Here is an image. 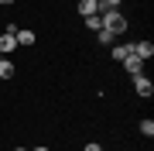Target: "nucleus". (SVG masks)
Returning <instances> with one entry per match:
<instances>
[{"label":"nucleus","instance_id":"8","mask_svg":"<svg viewBox=\"0 0 154 151\" xmlns=\"http://www.w3.org/2000/svg\"><path fill=\"white\" fill-rule=\"evenodd\" d=\"M96 38H99V45H116V34H113V31H106V28H99V31H96Z\"/></svg>","mask_w":154,"mask_h":151},{"label":"nucleus","instance_id":"7","mask_svg":"<svg viewBox=\"0 0 154 151\" xmlns=\"http://www.w3.org/2000/svg\"><path fill=\"white\" fill-rule=\"evenodd\" d=\"M130 52H134V48H130V45H113V48H110V55H113V58H116V62H123V58H127V55H130Z\"/></svg>","mask_w":154,"mask_h":151},{"label":"nucleus","instance_id":"3","mask_svg":"<svg viewBox=\"0 0 154 151\" xmlns=\"http://www.w3.org/2000/svg\"><path fill=\"white\" fill-rule=\"evenodd\" d=\"M14 48H17V38H14V31H4V34H0V55H11Z\"/></svg>","mask_w":154,"mask_h":151},{"label":"nucleus","instance_id":"10","mask_svg":"<svg viewBox=\"0 0 154 151\" xmlns=\"http://www.w3.org/2000/svg\"><path fill=\"white\" fill-rule=\"evenodd\" d=\"M79 14H82V17L96 14V0H79Z\"/></svg>","mask_w":154,"mask_h":151},{"label":"nucleus","instance_id":"4","mask_svg":"<svg viewBox=\"0 0 154 151\" xmlns=\"http://www.w3.org/2000/svg\"><path fill=\"white\" fill-rule=\"evenodd\" d=\"M123 69H127V72H130V76H140V72H144V62H140V58H137V55H134V52H130V55L123 58Z\"/></svg>","mask_w":154,"mask_h":151},{"label":"nucleus","instance_id":"6","mask_svg":"<svg viewBox=\"0 0 154 151\" xmlns=\"http://www.w3.org/2000/svg\"><path fill=\"white\" fill-rule=\"evenodd\" d=\"M14 38H17V45H24V48L34 45V31H28V28H17V31H14Z\"/></svg>","mask_w":154,"mask_h":151},{"label":"nucleus","instance_id":"16","mask_svg":"<svg viewBox=\"0 0 154 151\" xmlns=\"http://www.w3.org/2000/svg\"><path fill=\"white\" fill-rule=\"evenodd\" d=\"M14 151H28V148H14Z\"/></svg>","mask_w":154,"mask_h":151},{"label":"nucleus","instance_id":"15","mask_svg":"<svg viewBox=\"0 0 154 151\" xmlns=\"http://www.w3.org/2000/svg\"><path fill=\"white\" fill-rule=\"evenodd\" d=\"M0 4H14V0H0Z\"/></svg>","mask_w":154,"mask_h":151},{"label":"nucleus","instance_id":"12","mask_svg":"<svg viewBox=\"0 0 154 151\" xmlns=\"http://www.w3.org/2000/svg\"><path fill=\"white\" fill-rule=\"evenodd\" d=\"M140 134H144V137H154V120H151V117L140 120Z\"/></svg>","mask_w":154,"mask_h":151},{"label":"nucleus","instance_id":"2","mask_svg":"<svg viewBox=\"0 0 154 151\" xmlns=\"http://www.w3.org/2000/svg\"><path fill=\"white\" fill-rule=\"evenodd\" d=\"M134 90H137V96H144V100H147V96H154V83L140 72V76H134Z\"/></svg>","mask_w":154,"mask_h":151},{"label":"nucleus","instance_id":"13","mask_svg":"<svg viewBox=\"0 0 154 151\" xmlns=\"http://www.w3.org/2000/svg\"><path fill=\"white\" fill-rule=\"evenodd\" d=\"M82 151H103V148H99V144H86Z\"/></svg>","mask_w":154,"mask_h":151},{"label":"nucleus","instance_id":"5","mask_svg":"<svg viewBox=\"0 0 154 151\" xmlns=\"http://www.w3.org/2000/svg\"><path fill=\"white\" fill-rule=\"evenodd\" d=\"M130 48H134V55H137L140 62H147L154 55V45H151V41H137V45H130Z\"/></svg>","mask_w":154,"mask_h":151},{"label":"nucleus","instance_id":"1","mask_svg":"<svg viewBox=\"0 0 154 151\" xmlns=\"http://www.w3.org/2000/svg\"><path fill=\"white\" fill-rule=\"evenodd\" d=\"M99 17H103V28H106V31H113V34H123V31H127V17H123L120 11H103Z\"/></svg>","mask_w":154,"mask_h":151},{"label":"nucleus","instance_id":"17","mask_svg":"<svg viewBox=\"0 0 154 151\" xmlns=\"http://www.w3.org/2000/svg\"><path fill=\"white\" fill-rule=\"evenodd\" d=\"M0 58H4V55H0Z\"/></svg>","mask_w":154,"mask_h":151},{"label":"nucleus","instance_id":"9","mask_svg":"<svg viewBox=\"0 0 154 151\" xmlns=\"http://www.w3.org/2000/svg\"><path fill=\"white\" fill-rule=\"evenodd\" d=\"M11 76H14V62L4 55V58H0V79H11Z\"/></svg>","mask_w":154,"mask_h":151},{"label":"nucleus","instance_id":"11","mask_svg":"<svg viewBox=\"0 0 154 151\" xmlns=\"http://www.w3.org/2000/svg\"><path fill=\"white\" fill-rule=\"evenodd\" d=\"M86 28L89 31H99V28H103V17H99V14H89L86 17Z\"/></svg>","mask_w":154,"mask_h":151},{"label":"nucleus","instance_id":"14","mask_svg":"<svg viewBox=\"0 0 154 151\" xmlns=\"http://www.w3.org/2000/svg\"><path fill=\"white\" fill-rule=\"evenodd\" d=\"M34 151H51V148H34Z\"/></svg>","mask_w":154,"mask_h":151}]
</instances>
